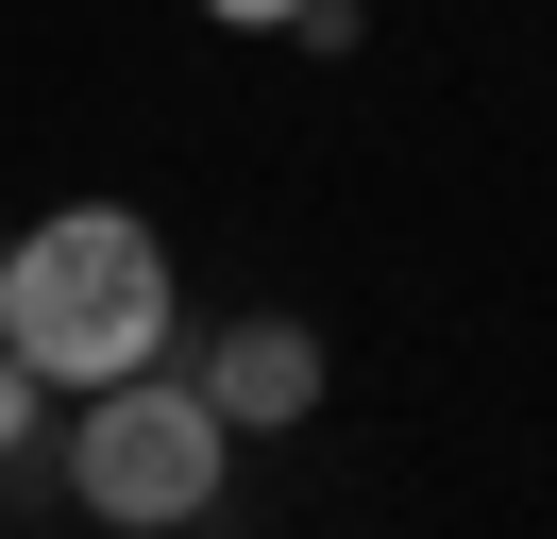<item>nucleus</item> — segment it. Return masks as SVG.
Returning a JSON list of instances; mask_svg holds the SVG:
<instances>
[{
  "mask_svg": "<svg viewBox=\"0 0 557 539\" xmlns=\"http://www.w3.org/2000/svg\"><path fill=\"white\" fill-rule=\"evenodd\" d=\"M0 337L51 371V388H119V371L170 354V253H152V220H119V202H69V220H35L17 253H0Z\"/></svg>",
  "mask_w": 557,
  "mask_h": 539,
  "instance_id": "1",
  "label": "nucleus"
},
{
  "mask_svg": "<svg viewBox=\"0 0 557 539\" xmlns=\"http://www.w3.org/2000/svg\"><path fill=\"white\" fill-rule=\"evenodd\" d=\"M220 455H237V422H220L203 371H119V388L69 422V505L85 523H203Z\"/></svg>",
  "mask_w": 557,
  "mask_h": 539,
  "instance_id": "2",
  "label": "nucleus"
},
{
  "mask_svg": "<svg viewBox=\"0 0 557 539\" xmlns=\"http://www.w3.org/2000/svg\"><path fill=\"white\" fill-rule=\"evenodd\" d=\"M203 388H220L237 438H305V422H321V337H305V321H220V337H203Z\"/></svg>",
  "mask_w": 557,
  "mask_h": 539,
  "instance_id": "3",
  "label": "nucleus"
},
{
  "mask_svg": "<svg viewBox=\"0 0 557 539\" xmlns=\"http://www.w3.org/2000/svg\"><path fill=\"white\" fill-rule=\"evenodd\" d=\"M35 388H51V371L17 354V337H0V455H17V438H35Z\"/></svg>",
  "mask_w": 557,
  "mask_h": 539,
  "instance_id": "4",
  "label": "nucleus"
},
{
  "mask_svg": "<svg viewBox=\"0 0 557 539\" xmlns=\"http://www.w3.org/2000/svg\"><path fill=\"white\" fill-rule=\"evenodd\" d=\"M203 17H237V34H287V17H305V0H203Z\"/></svg>",
  "mask_w": 557,
  "mask_h": 539,
  "instance_id": "5",
  "label": "nucleus"
}]
</instances>
